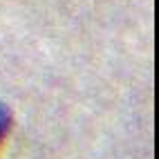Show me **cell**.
Masks as SVG:
<instances>
[{
    "instance_id": "6da1fadb",
    "label": "cell",
    "mask_w": 159,
    "mask_h": 159,
    "mask_svg": "<svg viewBox=\"0 0 159 159\" xmlns=\"http://www.w3.org/2000/svg\"><path fill=\"white\" fill-rule=\"evenodd\" d=\"M9 128H11V112H9L7 105L0 103V143L5 141V137H7Z\"/></svg>"
}]
</instances>
